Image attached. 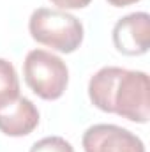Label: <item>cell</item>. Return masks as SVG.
Listing matches in <instances>:
<instances>
[{"instance_id":"8","label":"cell","mask_w":150,"mask_h":152,"mask_svg":"<svg viewBox=\"0 0 150 152\" xmlns=\"http://www.w3.org/2000/svg\"><path fill=\"white\" fill-rule=\"evenodd\" d=\"M30 152H74V149L62 136H46V138L36 142Z\"/></svg>"},{"instance_id":"1","label":"cell","mask_w":150,"mask_h":152,"mask_svg":"<svg viewBox=\"0 0 150 152\" xmlns=\"http://www.w3.org/2000/svg\"><path fill=\"white\" fill-rule=\"evenodd\" d=\"M149 75L122 67H103L90 78L88 97L106 113L145 124L150 117Z\"/></svg>"},{"instance_id":"9","label":"cell","mask_w":150,"mask_h":152,"mask_svg":"<svg viewBox=\"0 0 150 152\" xmlns=\"http://www.w3.org/2000/svg\"><path fill=\"white\" fill-rule=\"evenodd\" d=\"M50 2L60 9H81L87 7L92 0H50Z\"/></svg>"},{"instance_id":"3","label":"cell","mask_w":150,"mask_h":152,"mask_svg":"<svg viewBox=\"0 0 150 152\" xmlns=\"http://www.w3.org/2000/svg\"><path fill=\"white\" fill-rule=\"evenodd\" d=\"M23 76L32 92L46 101L62 97L69 83V71L66 62L46 50H32L27 55L23 64Z\"/></svg>"},{"instance_id":"4","label":"cell","mask_w":150,"mask_h":152,"mask_svg":"<svg viewBox=\"0 0 150 152\" xmlns=\"http://www.w3.org/2000/svg\"><path fill=\"white\" fill-rule=\"evenodd\" d=\"M85 152H145L143 142L115 124H95L83 134Z\"/></svg>"},{"instance_id":"10","label":"cell","mask_w":150,"mask_h":152,"mask_svg":"<svg viewBox=\"0 0 150 152\" xmlns=\"http://www.w3.org/2000/svg\"><path fill=\"white\" fill-rule=\"evenodd\" d=\"M111 5L115 7H125V5H131V4H136V2H140V0H108Z\"/></svg>"},{"instance_id":"7","label":"cell","mask_w":150,"mask_h":152,"mask_svg":"<svg viewBox=\"0 0 150 152\" xmlns=\"http://www.w3.org/2000/svg\"><path fill=\"white\" fill-rule=\"evenodd\" d=\"M20 97V80L14 66L0 58V110Z\"/></svg>"},{"instance_id":"2","label":"cell","mask_w":150,"mask_h":152,"mask_svg":"<svg viewBox=\"0 0 150 152\" xmlns=\"http://www.w3.org/2000/svg\"><path fill=\"white\" fill-rule=\"evenodd\" d=\"M28 30L37 42L62 53H73L83 42L81 21L76 16L58 9H36L30 16Z\"/></svg>"},{"instance_id":"5","label":"cell","mask_w":150,"mask_h":152,"mask_svg":"<svg viewBox=\"0 0 150 152\" xmlns=\"http://www.w3.org/2000/svg\"><path fill=\"white\" fill-rule=\"evenodd\" d=\"M115 48L129 57L143 55L150 46V16L147 12H133L120 18L113 27Z\"/></svg>"},{"instance_id":"6","label":"cell","mask_w":150,"mask_h":152,"mask_svg":"<svg viewBox=\"0 0 150 152\" xmlns=\"http://www.w3.org/2000/svg\"><path fill=\"white\" fill-rule=\"evenodd\" d=\"M37 124L39 112L27 97H18L0 110V131L7 136H27Z\"/></svg>"}]
</instances>
